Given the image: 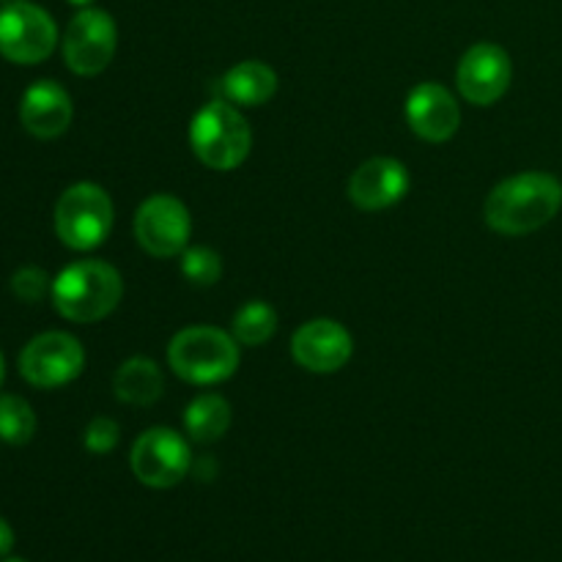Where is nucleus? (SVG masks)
Instances as JSON below:
<instances>
[{"mask_svg":"<svg viewBox=\"0 0 562 562\" xmlns=\"http://www.w3.org/2000/svg\"><path fill=\"white\" fill-rule=\"evenodd\" d=\"M562 209V184L552 173L527 170L499 181L483 203V220L503 236H525L552 223Z\"/></svg>","mask_w":562,"mask_h":562,"instance_id":"1","label":"nucleus"},{"mask_svg":"<svg viewBox=\"0 0 562 562\" xmlns=\"http://www.w3.org/2000/svg\"><path fill=\"white\" fill-rule=\"evenodd\" d=\"M53 305L66 322L93 324L102 322L104 316L119 307L124 296V280L119 269L110 267L108 261H75L60 269L53 280Z\"/></svg>","mask_w":562,"mask_h":562,"instance_id":"2","label":"nucleus"},{"mask_svg":"<svg viewBox=\"0 0 562 562\" xmlns=\"http://www.w3.org/2000/svg\"><path fill=\"white\" fill-rule=\"evenodd\" d=\"M239 340L225 329L187 327L176 333L168 344V366L179 379L190 384H220L231 379L239 368Z\"/></svg>","mask_w":562,"mask_h":562,"instance_id":"3","label":"nucleus"},{"mask_svg":"<svg viewBox=\"0 0 562 562\" xmlns=\"http://www.w3.org/2000/svg\"><path fill=\"white\" fill-rule=\"evenodd\" d=\"M190 148L206 168L234 170L250 157V124L228 99H214L192 115Z\"/></svg>","mask_w":562,"mask_h":562,"instance_id":"4","label":"nucleus"},{"mask_svg":"<svg viewBox=\"0 0 562 562\" xmlns=\"http://www.w3.org/2000/svg\"><path fill=\"white\" fill-rule=\"evenodd\" d=\"M113 201L93 181H77L55 203V234L77 252L97 250L113 231Z\"/></svg>","mask_w":562,"mask_h":562,"instance_id":"5","label":"nucleus"},{"mask_svg":"<svg viewBox=\"0 0 562 562\" xmlns=\"http://www.w3.org/2000/svg\"><path fill=\"white\" fill-rule=\"evenodd\" d=\"M58 44V25L53 16L27 0L5 3L0 9V55L11 64L33 66L53 55Z\"/></svg>","mask_w":562,"mask_h":562,"instance_id":"6","label":"nucleus"},{"mask_svg":"<svg viewBox=\"0 0 562 562\" xmlns=\"http://www.w3.org/2000/svg\"><path fill=\"white\" fill-rule=\"evenodd\" d=\"M130 467L143 486L173 488L192 470L190 442L173 428H148L132 445Z\"/></svg>","mask_w":562,"mask_h":562,"instance_id":"7","label":"nucleus"},{"mask_svg":"<svg viewBox=\"0 0 562 562\" xmlns=\"http://www.w3.org/2000/svg\"><path fill=\"white\" fill-rule=\"evenodd\" d=\"M119 47V27L102 9H80L64 33V60L75 75H102Z\"/></svg>","mask_w":562,"mask_h":562,"instance_id":"8","label":"nucleus"},{"mask_svg":"<svg viewBox=\"0 0 562 562\" xmlns=\"http://www.w3.org/2000/svg\"><path fill=\"white\" fill-rule=\"evenodd\" d=\"M86 368V351L69 333H42L22 349L20 373L38 390H55L75 382Z\"/></svg>","mask_w":562,"mask_h":562,"instance_id":"9","label":"nucleus"},{"mask_svg":"<svg viewBox=\"0 0 562 562\" xmlns=\"http://www.w3.org/2000/svg\"><path fill=\"white\" fill-rule=\"evenodd\" d=\"M137 245L154 258H173L190 247L192 217L184 203L173 195L146 198L135 212Z\"/></svg>","mask_w":562,"mask_h":562,"instance_id":"10","label":"nucleus"},{"mask_svg":"<svg viewBox=\"0 0 562 562\" xmlns=\"http://www.w3.org/2000/svg\"><path fill=\"white\" fill-rule=\"evenodd\" d=\"M514 80L510 55L499 44H472L456 66V86L470 104L488 108L505 97Z\"/></svg>","mask_w":562,"mask_h":562,"instance_id":"11","label":"nucleus"},{"mask_svg":"<svg viewBox=\"0 0 562 562\" xmlns=\"http://www.w3.org/2000/svg\"><path fill=\"white\" fill-rule=\"evenodd\" d=\"M355 355V338L335 318H313L291 335V357L311 373H335Z\"/></svg>","mask_w":562,"mask_h":562,"instance_id":"12","label":"nucleus"},{"mask_svg":"<svg viewBox=\"0 0 562 562\" xmlns=\"http://www.w3.org/2000/svg\"><path fill=\"white\" fill-rule=\"evenodd\" d=\"M412 187V176L401 159L371 157L351 173L349 201L362 212H384L404 201Z\"/></svg>","mask_w":562,"mask_h":562,"instance_id":"13","label":"nucleus"},{"mask_svg":"<svg viewBox=\"0 0 562 562\" xmlns=\"http://www.w3.org/2000/svg\"><path fill=\"white\" fill-rule=\"evenodd\" d=\"M406 124L428 143H445L459 132L461 108L439 82H420L406 97Z\"/></svg>","mask_w":562,"mask_h":562,"instance_id":"14","label":"nucleus"},{"mask_svg":"<svg viewBox=\"0 0 562 562\" xmlns=\"http://www.w3.org/2000/svg\"><path fill=\"white\" fill-rule=\"evenodd\" d=\"M75 115V104L64 86L55 80H38L22 93L20 121L27 135L38 140H55L64 135Z\"/></svg>","mask_w":562,"mask_h":562,"instance_id":"15","label":"nucleus"},{"mask_svg":"<svg viewBox=\"0 0 562 562\" xmlns=\"http://www.w3.org/2000/svg\"><path fill=\"white\" fill-rule=\"evenodd\" d=\"M278 71L263 60H241L231 66L220 80V91L231 104L239 108H261L278 93Z\"/></svg>","mask_w":562,"mask_h":562,"instance_id":"16","label":"nucleus"},{"mask_svg":"<svg viewBox=\"0 0 562 562\" xmlns=\"http://www.w3.org/2000/svg\"><path fill=\"white\" fill-rule=\"evenodd\" d=\"M115 398L132 406H148L162 398L165 373L148 357H130L119 366L113 376Z\"/></svg>","mask_w":562,"mask_h":562,"instance_id":"17","label":"nucleus"},{"mask_svg":"<svg viewBox=\"0 0 562 562\" xmlns=\"http://www.w3.org/2000/svg\"><path fill=\"white\" fill-rule=\"evenodd\" d=\"M231 404L217 393H203L190 401L184 412V428L192 442H217L231 428Z\"/></svg>","mask_w":562,"mask_h":562,"instance_id":"18","label":"nucleus"},{"mask_svg":"<svg viewBox=\"0 0 562 562\" xmlns=\"http://www.w3.org/2000/svg\"><path fill=\"white\" fill-rule=\"evenodd\" d=\"M278 333V313L269 302L263 300H250L236 311L234 327H231V335L239 340L241 346H263L272 340V335Z\"/></svg>","mask_w":562,"mask_h":562,"instance_id":"19","label":"nucleus"},{"mask_svg":"<svg viewBox=\"0 0 562 562\" xmlns=\"http://www.w3.org/2000/svg\"><path fill=\"white\" fill-rule=\"evenodd\" d=\"M36 434V412L20 395H0V442L27 445Z\"/></svg>","mask_w":562,"mask_h":562,"instance_id":"20","label":"nucleus"},{"mask_svg":"<svg viewBox=\"0 0 562 562\" xmlns=\"http://www.w3.org/2000/svg\"><path fill=\"white\" fill-rule=\"evenodd\" d=\"M181 274H184L192 285L209 289V285H214L223 278V258H220V252H214L212 247H187V250L181 252Z\"/></svg>","mask_w":562,"mask_h":562,"instance_id":"21","label":"nucleus"},{"mask_svg":"<svg viewBox=\"0 0 562 562\" xmlns=\"http://www.w3.org/2000/svg\"><path fill=\"white\" fill-rule=\"evenodd\" d=\"M47 289H53V283H49L47 272L38 267H25L11 278V291H14L22 302H38L47 294Z\"/></svg>","mask_w":562,"mask_h":562,"instance_id":"22","label":"nucleus"},{"mask_svg":"<svg viewBox=\"0 0 562 562\" xmlns=\"http://www.w3.org/2000/svg\"><path fill=\"white\" fill-rule=\"evenodd\" d=\"M119 439H121V428H119V423L110 420V417H97V420L88 423L86 448L91 450V453H97V456L110 453V450L119 445Z\"/></svg>","mask_w":562,"mask_h":562,"instance_id":"23","label":"nucleus"},{"mask_svg":"<svg viewBox=\"0 0 562 562\" xmlns=\"http://www.w3.org/2000/svg\"><path fill=\"white\" fill-rule=\"evenodd\" d=\"M11 549H14V530H11L9 521L0 516V558H3V554H9Z\"/></svg>","mask_w":562,"mask_h":562,"instance_id":"24","label":"nucleus"},{"mask_svg":"<svg viewBox=\"0 0 562 562\" xmlns=\"http://www.w3.org/2000/svg\"><path fill=\"white\" fill-rule=\"evenodd\" d=\"M66 3H71V5H80V9H88V5H91L93 0H66Z\"/></svg>","mask_w":562,"mask_h":562,"instance_id":"25","label":"nucleus"},{"mask_svg":"<svg viewBox=\"0 0 562 562\" xmlns=\"http://www.w3.org/2000/svg\"><path fill=\"white\" fill-rule=\"evenodd\" d=\"M3 379H5V362H3V355H0V387H3Z\"/></svg>","mask_w":562,"mask_h":562,"instance_id":"26","label":"nucleus"},{"mask_svg":"<svg viewBox=\"0 0 562 562\" xmlns=\"http://www.w3.org/2000/svg\"><path fill=\"white\" fill-rule=\"evenodd\" d=\"M0 3H16V0H0Z\"/></svg>","mask_w":562,"mask_h":562,"instance_id":"27","label":"nucleus"},{"mask_svg":"<svg viewBox=\"0 0 562 562\" xmlns=\"http://www.w3.org/2000/svg\"><path fill=\"white\" fill-rule=\"evenodd\" d=\"M3 562H25V560H3Z\"/></svg>","mask_w":562,"mask_h":562,"instance_id":"28","label":"nucleus"}]
</instances>
